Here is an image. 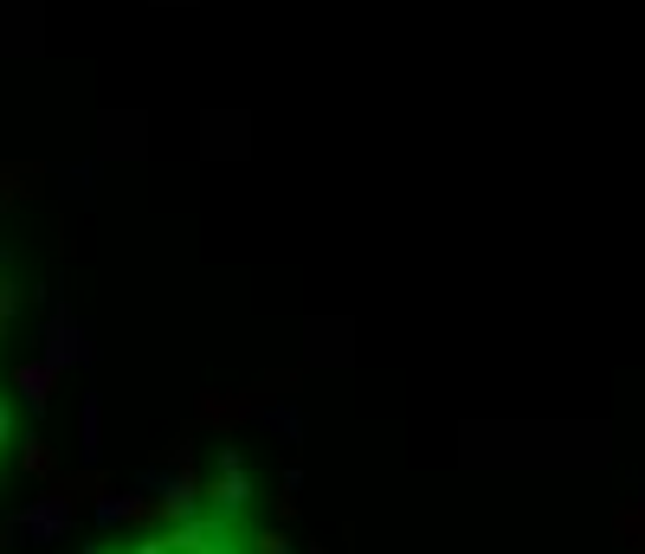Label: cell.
<instances>
[{"instance_id": "cell-2", "label": "cell", "mask_w": 645, "mask_h": 554, "mask_svg": "<svg viewBox=\"0 0 645 554\" xmlns=\"http://www.w3.org/2000/svg\"><path fill=\"white\" fill-rule=\"evenodd\" d=\"M13 458H20V400H13V368H7V297H0V503L13 484Z\"/></svg>"}, {"instance_id": "cell-1", "label": "cell", "mask_w": 645, "mask_h": 554, "mask_svg": "<svg viewBox=\"0 0 645 554\" xmlns=\"http://www.w3.org/2000/svg\"><path fill=\"white\" fill-rule=\"evenodd\" d=\"M110 554H285V542L272 529L265 496L239 471H219L207 484L181 490L162 516H148Z\"/></svg>"}]
</instances>
